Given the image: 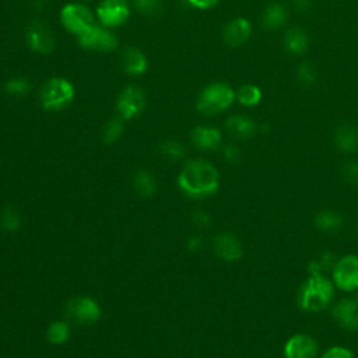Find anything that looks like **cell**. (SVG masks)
Returning a JSON list of instances; mask_svg holds the SVG:
<instances>
[{"label":"cell","instance_id":"6da1fadb","mask_svg":"<svg viewBox=\"0 0 358 358\" xmlns=\"http://www.w3.org/2000/svg\"><path fill=\"white\" fill-rule=\"evenodd\" d=\"M218 182V171L206 159L187 161L178 176L179 187L192 197H206L215 193Z\"/></svg>","mask_w":358,"mask_h":358},{"label":"cell","instance_id":"7a4b0ae2","mask_svg":"<svg viewBox=\"0 0 358 358\" xmlns=\"http://www.w3.org/2000/svg\"><path fill=\"white\" fill-rule=\"evenodd\" d=\"M333 284L323 274H310L298 292V305L303 310L319 312L326 309L333 299Z\"/></svg>","mask_w":358,"mask_h":358},{"label":"cell","instance_id":"3957f363","mask_svg":"<svg viewBox=\"0 0 358 358\" xmlns=\"http://www.w3.org/2000/svg\"><path fill=\"white\" fill-rule=\"evenodd\" d=\"M235 99V91L225 83H213L204 87L197 98L200 113L213 116L228 109Z\"/></svg>","mask_w":358,"mask_h":358},{"label":"cell","instance_id":"277c9868","mask_svg":"<svg viewBox=\"0 0 358 358\" xmlns=\"http://www.w3.org/2000/svg\"><path fill=\"white\" fill-rule=\"evenodd\" d=\"M39 99L46 110H60L74 99V85L67 78L53 77L43 84Z\"/></svg>","mask_w":358,"mask_h":358},{"label":"cell","instance_id":"5b68a950","mask_svg":"<svg viewBox=\"0 0 358 358\" xmlns=\"http://www.w3.org/2000/svg\"><path fill=\"white\" fill-rule=\"evenodd\" d=\"M62 25L76 36L90 29L94 24V14L91 10L81 3H69L60 11Z\"/></svg>","mask_w":358,"mask_h":358},{"label":"cell","instance_id":"8992f818","mask_svg":"<svg viewBox=\"0 0 358 358\" xmlns=\"http://www.w3.org/2000/svg\"><path fill=\"white\" fill-rule=\"evenodd\" d=\"M77 41L80 46L84 49L103 52V53L113 52L119 43L116 35L108 27L96 25V24H94L90 29L78 35Z\"/></svg>","mask_w":358,"mask_h":358},{"label":"cell","instance_id":"52a82bcc","mask_svg":"<svg viewBox=\"0 0 358 358\" xmlns=\"http://www.w3.org/2000/svg\"><path fill=\"white\" fill-rule=\"evenodd\" d=\"M66 317L77 324H92L101 316L99 305L90 296H74L64 308Z\"/></svg>","mask_w":358,"mask_h":358},{"label":"cell","instance_id":"ba28073f","mask_svg":"<svg viewBox=\"0 0 358 358\" xmlns=\"http://www.w3.org/2000/svg\"><path fill=\"white\" fill-rule=\"evenodd\" d=\"M333 281L343 291H355L358 288V256H343L333 267Z\"/></svg>","mask_w":358,"mask_h":358},{"label":"cell","instance_id":"9c48e42d","mask_svg":"<svg viewBox=\"0 0 358 358\" xmlns=\"http://www.w3.org/2000/svg\"><path fill=\"white\" fill-rule=\"evenodd\" d=\"M130 7L127 0H102L96 7V18L103 27L115 28L127 21Z\"/></svg>","mask_w":358,"mask_h":358},{"label":"cell","instance_id":"30bf717a","mask_svg":"<svg viewBox=\"0 0 358 358\" xmlns=\"http://www.w3.org/2000/svg\"><path fill=\"white\" fill-rule=\"evenodd\" d=\"M25 41L27 45L39 55H49L56 46V39L52 29L42 21H34L28 25Z\"/></svg>","mask_w":358,"mask_h":358},{"label":"cell","instance_id":"8fae6325","mask_svg":"<svg viewBox=\"0 0 358 358\" xmlns=\"http://www.w3.org/2000/svg\"><path fill=\"white\" fill-rule=\"evenodd\" d=\"M145 105V96L140 87L137 85H127L116 101V109L119 116L124 120L136 117Z\"/></svg>","mask_w":358,"mask_h":358},{"label":"cell","instance_id":"7c38bea8","mask_svg":"<svg viewBox=\"0 0 358 358\" xmlns=\"http://www.w3.org/2000/svg\"><path fill=\"white\" fill-rule=\"evenodd\" d=\"M317 354L316 341L306 334H295L284 345L285 358H315Z\"/></svg>","mask_w":358,"mask_h":358},{"label":"cell","instance_id":"4fadbf2b","mask_svg":"<svg viewBox=\"0 0 358 358\" xmlns=\"http://www.w3.org/2000/svg\"><path fill=\"white\" fill-rule=\"evenodd\" d=\"M214 253L225 262H236L242 256V245L236 236L228 232L215 235L213 241Z\"/></svg>","mask_w":358,"mask_h":358},{"label":"cell","instance_id":"5bb4252c","mask_svg":"<svg viewBox=\"0 0 358 358\" xmlns=\"http://www.w3.org/2000/svg\"><path fill=\"white\" fill-rule=\"evenodd\" d=\"M337 323L347 330H358V298H345L333 309Z\"/></svg>","mask_w":358,"mask_h":358},{"label":"cell","instance_id":"9a60e30c","mask_svg":"<svg viewBox=\"0 0 358 358\" xmlns=\"http://www.w3.org/2000/svg\"><path fill=\"white\" fill-rule=\"evenodd\" d=\"M252 34L250 22L245 18H235L227 24L224 28V42L231 48H238L243 45Z\"/></svg>","mask_w":358,"mask_h":358},{"label":"cell","instance_id":"2e32d148","mask_svg":"<svg viewBox=\"0 0 358 358\" xmlns=\"http://www.w3.org/2000/svg\"><path fill=\"white\" fill-rule=\"evenodd\" d=\"M192 141L193 144L200 148V150H206V151H211L218 148V145L221 144V133L218 129L215 127H210V126H197L192 130Z\"/></svg>","mask_w":358,"mask_h":358},{"label":"cell","instance_id":"e0dca14e","mask_svg":"<svg viewBox=\"0 0 358 358\" xmlns=\"http://www.w3.org/2000/svg\"><path fill=\"white\" fill-rule=\"evenodd\" d=\"M148 62L145 55L137 48L129 46L122 52V69L130 76H140L147 70Z\"/></svg>","mask_w":358,"mask_h":358},{"label":"cell","instance_id":"ac0fdd59","mask_svg":"<svg viewBox=\"0 0 358 358\" xmlns=\"http://www.w3.org/2000/svg\"><path fill=\"white\" fill-rule=\"evenodd\" d=\"M225 129L232 137L246 140V138H250L256 133L257 126L252 119H249L246 116L236 115V116H231L227 119Z\"/></svg>","mask_w":358,"mask_h":358},{"label":"cell","instance_id":"d6986e66","mask_svg":"<svg viewBox=\"0 0 358 358\" xmlns=\"http://www.w3.org/2000/svg\"><path fill=\"white\" fill-rule=\"evenodd\" d=\"M308 45H309V39L305 31H302L301 28H291L289 31H287L284 36V46L288 53L299 56L305 53V50L308 49Z\"/></svg>","mask_w":358,"mask_h":358},{"label":"cell","instance_id":"ffe728a7","mask_svg":"<svg viewBox=\"0 0 358 358\" xmlns=\"http://www.w3.org/2000/svg\"><path fill=\"white\" fill-rule=\"evenodd\" d=\"M336 145L343 152L355 151L358 147V130L352 124H343L336 131Z\"/></svg>","mask_w":358,"mask_h":358},{"label":"cell","instance_id":"44dd1931","mask_svg":"<svg viewBox=\"0 0 358 358\" xmlns=\"http://www.w3.org/2000/svg\"><path fill=\"white\" fill-rule=\"evenodd\" d=\"M133 189L141 197H151L157 190V182L150 172L141 169L133 176Z\"/></svg>","mask_w":358,"mask_h":358},{"label":"cell","instance_id":"7402d4cb","mask_svg":"<svg viewBox=\"0 0 358 358\" xmlns=\"http://www.w3.org/2000/svg\"><path fill=\"white\" fill-rule=\"evenodd\" d=\"M287 20V11L281 4H270L263 13V27L267 29L280 28Z\"/></svg>","mask_w":358,"mask_h":358},{"label":"cell","instance_id":"603a6c76","mask_svg":"<svg viewBox=\"0 0 358 358\" xmlns=\"http://www.w3.org/2000/svg\"><path fill=\"white\" fill-rule=\"evenodd\" d=\"M22 222L20 211L13 206H4L0 210V227L7 232H15Z\"/></svg>","mask_w":358,"mask_h":358},{"label":"cell","instance_id":"cb8c5ba5","mask_svg":"<svg viewBox=\"0 0 358 358\" xmlns=\"http://www.w3.org/2000/svg\"><path fill=\"white\" fill-rule=\"evenodd\" d=\"M341 217L336 211L331 210H323L320 211L315 218V225L324 232H333L337 231L341 227Z\"/></svg>","mask_w":358,"mask_h":358},{"label":"cell","instance_id":"d4e9b609","mask_svg":"<svg viewBox=\"0 0 358 358\" xmlns=\"http://www.w3.org/2000/svg\"><path fill=\"white\" fill-rule=\"evenodd\" d=\"M235 98L243 106H255L262 99V91L253 84H245L238 88V91L235 92Z\"/></svg>","mask_w":358,"mask_h":358},{"label":"cell","instance_id":"484cf974","mask_svg":"<svg viewBox=\"0 0 358 358\" xmlns=\"http://www.w3.org/2000/svg\"><path fill=\"white\" fill-rule=\"evenodd\" d=\"M70 337V327L66 322L56 320L50 323V326L46 330V338L52 344H63Z\"/></svg>","mask_w":358,"mask_h":358},{"label":"cell","instance_id":"4316f807","mask_svg":"<svg viewBox=\"0 0 358 358\" xmlns=\"http://www.w3.org/2000/svg\"><path fill=\"white\" fill-rule=\"evenodd\" d=\"M123 120L122 117L110 119L102 129V140L105 144L116 143L123 134Z\"/></svg>","mask_w":358,"mask_h":358},{"label":"cell","instance_id":"83f0119b","mask_svg":"<svg viewBox=\"0 0 358 358\" xmlns=\"http://www.w3.org/2000/svg\"><path fill=\"white\" fill-rule=\"evenodd\" d=\"M4 91L11 96H24L31 91V84L25 77H11L6 81Z\"/></svg>","mask_w":358,"mask_h":358},{"label":"cell","instance_id":"f1b7e54d","mask_svg":"<svg viewBox=\"0 0 358 358\" xmlns=\"http://www.w3.org/2000/svg\"><path fill=\"white\" fill-rule=\"evenodd\" d=\"M159 152L169 161H178L185 155V147L176 140H168L159 145Z\"/></svg>","mask_w":358,"mask_h":358},{"label":"cell","instance_id":"f546056e","mask_svg":"<svg viewBox=\"0 0 358 358\" xmlns=\"http://www.w3.org/2000/svg\"><path fill=\"white\" fill-rule=\"evenodd\" d=\"M134 8L148 17H154L161 14L162 11V0H133Z\"/></svg>","mask_w":358,"mask_h":358},{"label":"cell","instance_id":"4dcf8cb0","mask_svg":"<svg viewBox=\"0 0 358 358\" xmlns=\"http://www.w3.org/2000/svg\"><path fill=\"white\" fill-rule=\"evenodd\" d=\"M296 80L301 87H310L316 81V71L312 64L302 63L296 70Z\"/></svg>","mask_w":358,"mask_h":358},{"label":"cell","instance_id":"1f68e13d","mask_svg":"<svg viewBox=\"0 0 358 358\" xmlns=\"http://www.w3.org/2000/svg\"><path fill=\"white\" fill-rule=\"evenodd\" d=\"M331 264H334V259L330 253H324L317 260L312 262L309 266V271L310 274H322L323 271H326Z\"/></svg>","mask_w":358,"mask_h":358},{"label":"cell","instance_id":"d6a6232c","mask_svg":"<svg viewBox=\"0 0 358 358\" xmlns=\"http://www.w3.org/2000/svg\"><path fill=\"white\" fill-rule=\"evenodd\" d=\"M343 175H344L347 182L357 183L358 182V164L355 161L347 162L344 169H343Z\"/></svg>","mask_w":358,"mask_h":358},{"label":"cell","instance_id":"836d02e7","mask_svg":"<svg viewBox=\"0 0 358 358\" xmlns=\"http://www.w3.org/2000/svg\"><path fill=\"white\" fill-rule=\"evenodd\" d=\"M322 358H355L352 355V352L344 347H333V348H329L323 355Z\"/></svg>","mask_w":358,"mask_h":358},{"label":"cell","instance_id":"e575fe53","mask_svg":"<svg viewBox=\"0 0 358 358\" xmlns=\"http://www.w3.org/2000/svg\"><path fill=\"white\" fill-rule=\"evenodd\" d=\"M192 221L199 228H206L211 224V218L206 211H196L192 214Z\"/></svg>","mask_w":358,"mask_h":358},{"label":"cell","instance_id":"d590c367","mask_svg":"<svg viewBox=\"0 0 358 358\" xmlns=\"http://www.w3.org/2000/svg\"><path fill=\"white\" fill-rule=\"evenodd\" d=\"M222 155L225 157L227 161L229 162H238L239 158H241V152H239V148L234 144H227L224 148H222Z\"/></svg>","mask_w":358,"mask_h":358},{"label":"cell","instance_id":"8d00e7d4","mask_svg":"<svg viewBox=\"0 0 358 358\" xmlns=\"http://www.w3.org/2000/svg\"><path fill=\"white\" fill-rule=\"evenodd\" d=\"M192 7L200 8V10H206V8H211L214 7L218 0H186Z\"/></svg>","mask_w":358,"mask_h":358},{"label":"cell","instance_id":"74e56055","mask_svg":"<svg viewBox=\"0 0 358 358\" xmlns=\"http://www.w3.org/2000/svg\"><path fill=\"white\" fill-rule=\"evenodd\" d=\"M200 246H201V239H200L199 236H192V238H189V241H187V248H189L190 250H197V249H200Z\"/></svg>","mask_w":358,"mask_h":358},{"label":"cell","instance_id":"f35d334b","mask_svg":"<svg viewBox=\"0 0 358 358\" xmlns=\"http://www.w3.org/2000/svg\"><path fill=\"white\" fill-rule=\"evenodd\" d=\"M295 7H296L298 11L302 13V11H306L309 8V3H308V0H296Z\"/></svg>","mask_w":358,"mask_h":358}]
</instances>
